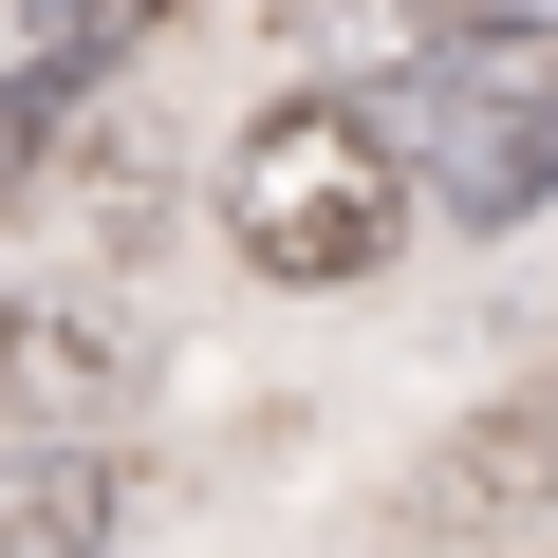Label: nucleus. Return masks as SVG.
<instances>
[{
	"label": "nucleus",
	"instance_id": "1",
	"mask_svg": "<svg viewBox=\"0 0 558 558\" xmlns=\"http://www.w3.org/2000/svg\"><path fill=\"white\" fill-rule=\"evenodd\" d=\"M223 242L260 279H299V299H354V279H391V242H410V149L354 94H279L223 149Z\"/></svg>",
	"mask_w": 558,
	"mask_h": 558
},
{
	"label": "nucleus",
	"instance_id": "2",
	"mask_svg": "<svg viewBox=\"0 0 558 558\" xmlns=\"http://www.w3.org/2000/svg\"><path fill=\"white\" fill-rule=\"evenodd\" d=\"M410 186L465 242L558 205V20H447L410 57Z\"/></svg>",
	"mask_w": 558,
	"mask_h": 558
},
{
	"label": "nucleus",
	"instance_id": "3",
	"mask_svg": "<svg viewBox=\"0 0 558 558\" xmlns=\"http://www.w3.org/2000/svg\"><path fill=\"white\" fill-rule=\"evenodd\" d=\"M186 0H0V149L57 131V94H94L131 38H168Z\"/></svg>",
	"mask_w": 558,
	"mask_h": 558
},
{
	"label": "nucleus",
	"instance_id": "4",
	"mask_svg": "<svg viewBox=\"0 0 558 558\" xmlns=\"http://www.w3.org/2000/svg\"><path fill=\"white\" fill-rule=\"evenodd\" d=\"M112 521H131V465L112 447H75V428L0 447V558H112Z\"/></svg>",
	"mask_w": 558,
	"mask_h": 558
},
{
	"label": "nucleus",
	"instance_id": "5",
	"mask_svg": "<svg viewBox=\"0 0 558 558\" xmlns=\"http://www.w3.org/2000/svg\"><path fill=\"white\" fill-rule=\"evenodd\" d=\"M539 502H558V391H521L502 428H465L428 465V521H539Z\"/></svg>",
	"mask_w": 558,
	"mask_h": 558
},
{
	"label": "nucleus",
	"instance_id": "6",
	"mask_svg": "<svg viewBox=\"0 0 558 558\" xmlns=\"http://www.w3.org/2000/svg\"><path fill=\"white\" fill-rule=\"evenodd\" d=\"M0 391H20V428H38V410L75 428V410L131 391V354H112V317H0Z\"/></svg>",
	"mask_w": 558,
	"mask_h": 558
}]
</instances>
